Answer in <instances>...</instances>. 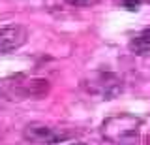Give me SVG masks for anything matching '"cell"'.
<instances>
[{
    "mask_svg": "<svg viewBox=\"0 0 150 145\" xmlns=\"http://www.w3.org/2000/svg\"><path fill=\"white\" fill-rule=\"evenodd\" d=\"M148 145H150V138H148Z\"/></svg>",
    "mask_w": 150,
    "mask_h": 145,
    "instance_id": "30bf717a",
    "label": "cell"
},
{
    "mask_svg": "<svg viewBox=\"0 0 150 145\" xmlns=\"http://www.w3.org/2000/svg\"><path fill=\"white\" fill-rule=\"evenodd\" d=\"M143 119L131 113H116L101 123V136L112 145H139Z\"/></svg>",
    "mask_w": 150,
    "mask_h": 145,
    "instance_id": "7a4b0ae2",
    "label": "cell"
},
{
    "mask_svg": "<svg viewBox=\"0 0 150 145\" xmlns=\"http://www.w3.org/2000/svg\"><path fill=\"white\" fill-rule=\"evenodd\" d=\"M28 30L23 25H4L0 26V55L11 53L26 44Z\"/></svg>",
    "mask_w": 150,
    "mask_h": 145,
    "instance_id": "5b68a950",
    "label": "cell"
},
{
    "mask_svg": "<svg viewBox=\"0 0 150 145\" xmlns=\"http://www.w3.org/2000/svg\"><path fill=\"white\" fill-rule=\"evenodd\" d=\"M51 83L43 77H32L26 74H15L0 79V98L8 102H25L45 98Z\"/></svg>",
    "mask_w": 150,
    "mask_h": 145,
    "instance_id": "6da1fadb",
    "label": "cell"
},
{
    "mask_svg": "<svg viewBox=\"0 0 150 145\" xmlns=\"http://www.w3.org/2000/svg\"><path fill=\"white\" fill-rule=\"evenodd\" d=\"M129 51L135 55H148L150 53V29L143 30L141 34L129 40Z\"/></svg>",
    "mask_w": 150,
    "mask_h": 145,
    "instance_id": "8992f818",
    "label": "cell"
},
{
    "mask_svg": "<svg viewBox=\"0 0 150 145\" xmlns=\"http://www.w3.org/2000/svg\"><path fill=\"white\" fill-rule=\"evenodd\" d=\"M83 89L101 100H112L122 92V79L112 72L96 70L83 79Z\"/></svg>",
    "mask_w": 150,
    "mask_h": 145,
    "instance_id": "3957f363",
    "label": "cell"
},
{
    "mask_svg": "<svg viewBox=\"0 0 150 145\" xmlns=\"http://www.w3.org/2000/svg\"><path fill=\"white\" fill-rule=\"evenodd\" d=\"M69 145H86V143H81V141H79V143H69Z\"/></svg>",
    "mask_w": 150,
    "mask_h": 145,
    "instance_id": "ba28073f",
    "label": "cell"
},
{
    "mask_svg": "<svg viewBox=\"0 0 150 145\" xmlns=\"http://www.w3.org/2000/svg\"><path fill=\"white\" fill-rule=\"evenodd\" d=\"M66 2L75 8H90V6H96L100 0H66Z\"/></svg>",
    "mask_w": 150,
    "mask_h": 145,
    "instance_id": "52a82bcc",
    "label": "cell"
},
{
    "mask_svg": "<svg viewBox=\"0 0 150 145\" xmlns=\"http://www.w3.org/2000/svg\"><path fill=\"white\" fill-rule=\"evenodd\" d=\"M23 138L34 145H53L68 139L69 132H64L62 128H56V126L45 123H28L23 128Z\"/></svg>",
    "mask_w": 150,
    "mask_h": 145,
    "instance_id": "277c9868",
    "label": "cell"
},
{
    "mask_svg": "<svg viewBox=\"0 0 150 145\" xmlns=\"http://www.w3.org/2000/svg\"><path fill=\"white\" fill-rule=\"evenodd\" d=\"M143 2H146V4H148V6H150V0H143Z\"/></svg>",
    "mask_w": 150,
    "mask_h": 145,
    "instance_id": "9c48e42d",
    "label": "cell"
}]
</instances>
